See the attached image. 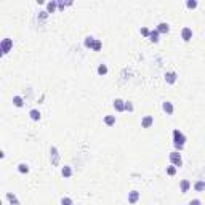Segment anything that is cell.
Returning <instances> with one entry per match:
<instances>
[{"mask_svg": "<svg viewBox=\"0 0 205 205\" xmlns=\"http://www.w3.org/2000/svg\"><path fill=\"white\" fill-rule=\"evenodd\" d=\"M186 5H187V8H196V6H197V2H194V0H187Z\"/></svg>", "mask_w": 205, "mask_h": 205, "instance_id": "cell-26", "label": "cell"}, {"mask_svg": "<svg viewBox=\"0 0 205 205\" xmlns=\"http://www.w3.org/2000/svg\"><path fill=\"white\" fill-rule=\"evenodd\" d=\"M189 187H191V183H189L187 180H183V181H181L180 189H181V192H183V194H186L187 191H189Z\"/></svg>", "mask_w": 205, "mask_h": 205, "instance_id": "cell-9", "label": "cell"}, {"mask_svg": "<svg viewBox=\"0 0 205 205\" xmlns=\"http://www.w3.org/2000/svg\"><path fill=\"white\" fill-rule=\"evenodd\" d=\"M98 74H100V76H106V74H107V66H106V64H100V66H98Z\"/></svg>", "mask_w": 205, "mask_h": 205, "instance_id": "cell-21", "label": "cell"}, {"mask_svg": "<svg viewBox=\"0 0 205 205\" xmlns=\"http://www.w3.org/2000/svg\"><path fill=\"white\" fill-rule=\"evenodd\" d=\"M141 34H143V35H146V37H149V34H151V32H149V29L143 27V29H141Z\"/></svg>", "mask_w": 205, "mask_h": 205, "instance_id": "cell-30", "label": "cell"}, {"mask_svg": "<svg viewBox=\"0 0 205 205\" xmlns=\"http://www.w3.org/2000/svg\"><path fill=\"white\" fill-rule=\"evenodd\" d=\"M173 144H175L176 149H183L184 144H186V136H184V133H181L180 130H175V131H173Z\"/></svg>", "mask_w": 205, "mask_h": 205, "instance_id": "cell-1", "label": "cell"}, {"mask_svg": "<svg viewBox=\"0 0 205 205\" xmlns=\"http://www.w3.org/2000/svg\"><path fill=\"white\" fill-rule=\"evenodd\" d=\"M167 173H168L170 176H173L176 173V167L175 165H172V167H167Z\"/></svg>", "mask_w": 205, "mask_h": 205, "instance_id": "cell-25", "label": "cell"}, {"mask_svg": "<svg viewBox=\"0 0 205 205\" xmlns=\"http://www.w3.org/2000/svg\"><path fill=\"white\" fill-rule=\"evenodd\" d=\"M139 200V192L138 191H131V192H128V202L130 204H136Z\"/></svg>", "mask_w": 205, "mask_h": 205, "instance_id": "cell-6", "label": "cell"}, {"mask_svg": "<svg viewBox=\"0 0 205 205\" xmlns=\"http://www.w3.org/2000/svg\"><path fill=\"white\" fill-rule=\"evenodd\" d=\"M51 163H53V165H58V163H59V154H58V149L54 148H51Z\"/></svg>", "mask_w": 205, "mask_h": 205, "instance_id": "cell-5", "label": "cell"}, {"mask_svg": "<svg viewBox=\"0 0 205 205\" xmlns=\"http://www.w3.org/2000/svg\"><path fill=\"white\" fill-rule=\"evenodd\" d=\"M162 109H163V111H165L168 115L173 114V104H172L170 101H165V102H163V104H162Z\"/></svg>", "mask_w": 205, "mask_h": 205, "instance_id": "cell-10", "label": "cell"}, {"mask_svg": "<svg viewBox=\"0 0 205 205\" xmlns=\"http://www.w3.org/2000/svg\"><path fill=\"white\" fill-rule=\"evenodd\" d=\"M11 47H13V40L11 39H3L2 40V54H6Z\"/></svg>", "mask_w": 205, "mask_h": 205, "instance_id": "cell-3", "label": "cell"}, {"mask_svg": "<svg viewBox=\"0 0 205 205\" xmlns=\"http://www.w3.org/2000/svg\"><path fill=\"white\" fill-rule=\"evenodd\" d=\"M114 109H115V111H119V112L125 111V102L122 100H115L114 101Z\"/></svg>", "mask_w": 205, "mask_h": 205, "instance_id": "cell-8", "label": "cell"}, {"mask_svg": "<svg viewBox=\"0 0 205 205\" xmlns=\"http://www.w3.org/2000/svg\"><path fill=\"white\" fill-rule=\"evenodd\" d=\"M149 40H151V42H159V32H157V29L151 30V34H149Z\"/></svg>", "mask_w": 205, "mask_h": 205, "instance_id": "cell-18", "label": "cell"}, {"mask_svg": "<svg viewBox=\"0 0 205 205\" xmlns=\"http://www.w3.org/2000/svg\"><path fill=\"white\" fill-rule=\"evenodd\" d=\"M29 115H30L32 120H39V119H40V111H39V109H32V111L29 112Z\"/></svg>", "mask_w": 205, "mask_h": 205, "instance_id": "cell-17", "label": "cell"}, {"mask_svg": "<svg viewBox=\"0 0 205 205\" xmlns=\"http://www.w3.org/2000/svg\"><path fill=\"white\" fill-rule=\"evenodd\" d=\"M6 199L10 200V204H11V205H19V200H18V197H16L15 194L6 192Z\"/></svg>", "mask_w": 205, "mask_h": 205, "instance_id": "cell-13", "label": "cell"}, {"mask_svg": "<svg viewBox=\"0 0 205 205\" xmlns=\"http://www.w3.org/2000/svg\"><path fill=\"white\" fill-rule=\"evenodd\" d=\"M181 37H183L184 42H189V40L192 39V29H191V27H183V30H181Z\"/></svg>", "mask_w": 205, "mask_h": 205, "instance_id": "cell-4", "label": "cell"}, {"mask_svg": "<svg viewBox=\"0 0 205 205\" xmlns=\"http://www.w3.org/2000/svg\"><path fill=\"white\" fill-rule=\"evenodd\" d=\"M104 124L109 125V127H112V125L115 124V115H106V117H104Z\"/></svg>", "mask_w": 205, "mask_h": 205, "instance_id": "cell-16", "label": "cell"}, {"mask_svg": "<svg viewBox=\"0 0 205 205\" xmlns=\"http://www.w3.org/2000/svg\"><path fill=\"white\" fill-rule=\"evenodd\" d=\"M170 162L173 163L175 167H181L183 165V159H181V156H180V152H170Z\"/></svg>", "mask_w": 205, "mask_h": 205, "instance_id": "cell-2", "label": "cell"}, {"mask_svg": "<svg viewBox=\"0 0 205 205\" xmlns=\"http://www.w3.org/2000/svg\"><path fill=\"white\" fill-rule=\"evenodd\" d=\"M61 175L64 176V178H71V175H72V168L71 167H63V170H61Z\"/></svg>", "mask_w": 205, "mask_h": 205, "instance_id": "cell-14", "label": "cell"}, {"mask_svg": "<svg viewBox=\"0 0 205 205\" xmlns=\"http://www.w3.org/2000/svg\"><path fill=\"white\" fill-rule=\"evenodd\" d=\"M168 30H170V27H168L167 23H160V24L157 26V32H159V34H167Z\"/></svg>", "mask_w": 205, "mask_h": 205, "instance_id": "cell-11", "label": "cell"}, {"mask_svg": "<svg viewBox=\"0 0 205 205\" xmlns=\"http://www.w3.org/2000/svg\"><path fill=\"white\" fill-rule=\"evenodd\" d=\"M61 205H72V199L71 197H63L61 199Z\"/></svg>", "mask_w": 205, "mask_h": 205, "instance_id": "cell-24", "label": "cell"}, {"mask_svg": "<svg viewBox=\"0 0 205 205\" xmlns=\"http://www.w3.org/2000/svg\"><path fill=\"white\" fill-rule=\"evenodd\" d=\"M125 111H128V112H133V104L130 101L125 102Z\"/></svg>", "mask_w": 205, "mask_h": 205, "instance_id": "cell-27", "label": "cell"}, {"mask_svg": "<svg viewBox=\"0 0 205 205\" xmlns=\"http://www.w3.org/2000/svg\"><path fill=\"white\" fill-rule=\"evenodd\" d=\"M165 80H167V83H175L176 82V72H167Z\"/></svg>", "mask_w": 205, "mask_h": 205, "instance_id": "cell-12", "label": "cell"}, {"mask_svg": "<svg viewBox=\"0 0 205 205\" xmlns=\"http://www.w3.org/2000/svg\"><path fill=\"white\" fill-rule=\"evenodd\" d=\"M18 172L19 173H29V165H27V163H19V165H18Z\"/></svg>", "mask_w": 205, "mask_h": 205, "instance_id": "cell-20", "label": "cell"}, {"mask_svg": "<svg viewBox=\"0 0 205 205\" xmlns=\"http://www.w3.org/2000/svg\"><path fill=\"white\" fill-rule=\"evenodd\" d=\"M95 43H96V39H93V37H87V39H85V47H87V48L93 50Z\"/></svg>", "mask_w": 205, "mask_h": 205, "instance_id": "cell-15", "label": "cell"}, {"mask_svg": "<svg viewBox=\"0 0 205 205\" xmlns=\"http://www.w3.org/2000/svg\"><path fill=\"white\" fill-rule=\"evenodd\" d=\"M56 5H58V2H50L48 5H47V8H48V13H53L54 8H56Z\"/></svg>", "mask_w": 205, "mask_h": 205, "instance_id": "cell-23", "label": "cell"}, {"mask_svg": "<svg viewBox=\"0 0 205 205\" xmlns=\"http://www.w3.org/2000/svg\"><path fill=\"white\" fill-rule=\"evenodd\" d=\"M152 124H154V119L151 117V115H146V117H144V119H143V120H141V125H143V127H144V128H149V127H151Z\"/></svg>", "mask_w": 205, "mask_h": 205, "instance_id": "cell-7", "label": "cell"}, {"mask_svg": "<svg viewBox=\"0 0 205 205\" xmlns=\"http://www.w3.org/2000/svg\"><path fill=\"white\" fill-rule=\"evenodd\" d=\"M194 189L196 191H204L205 189V183L204 181H197V183L194 184Z\"/></svg>", "mask_w": 205, "mask_h": 205, "instance_id": "cell-22", "label": "cell"}, {"mask_svg": "<svg viewBox=\"0 0 205 205\" xmlns=\"http://www.w3.org/2000/svg\"><path fill=\"white\" fill-rule=\"evenodd\" d=\"M189 205H202V202H200L199 199H194V200H191Z\"/></svg>", "mask_w": 205, "mask_h": 205, "instance_id": "cell-29", "label": "cell"}, {"mask_svg": "<svg viewBox=\"0 0 205 205\" xmlns=\"http://www.w3.org/2000/svg\"><path fill=\"white\" fill-rule=\"evenodd\" d=\"M101 47H102V43H101V40H98V39H96V43H95V47H93V50H95V51H98V50H101Z\"/></svg>", "mask_w": 205, "mask_h": 205, "instance_id": "cell-28", "label": "cell"}, {"mask_svg": "<svg viewBox=\"0 0 205 205\" xmlns=\"http://www.w3.org/2000/svg\"><path fill=\"white\" fill-rule=\"evenodd\" d=\"M13 104H15L16 107H21V106L24 104V100H23L21 96H15L13 98Z\"/></svg>", "mask_w": 205, "mask_h": 205, "instance_id": "cell-19", "label": "cell"}]
</instances>
